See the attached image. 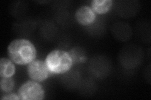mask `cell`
<instances>
[{"label":"cell","mask_w":151,"mask_h":100,"mask_svg":"<svg viewBox=\"0 0 151 100\" xmlns=\"http://www.w3.org/2000/svg\"><path fill=\"white\" fill-rule=\"evenodd\" d=\"M15 73V66L13 62L8 58H2L0 60L1 77H12Z\"/></svg>","instance_id":"8992f818"},{"label":"cell","mask_w":151,"mask_h":100,"mask_svg":"<svg viewBox=\"0 0 151 100\" xmlns=\"http://www.w3.org/2000/svg\"><path fill=\"white\" fill-rule=\"evenodd\" d=\"M15 85V82L12 77H1L0 81V87L1 91L7 93L11 92Z\"/></svg>","instance_id":"9c48e42d"},{"label":"cell","mask_w":151,"mask_h":100,"mask_svg":"<svg viewBox=\"0 0 151 100\" xmlns=\"http://www.w3.org/2000/svg\"><path fill=\"white\" fill-rule=\"evenodd\" d=\"M113 4L111 0H94L91 2V8L97 14H105L110 11Z\"/></svg>","instance_id":"52a82bcc"},{"label":"cell","mask_w":151,"mask_h":100,"mask_svg":"<svg viewBox=\"0 0 151 100\" xmlns=\"http://www.w3.org/2000/svg\"><path fill=\"white\" fill-rule=\"evenodd\" d=\"M45 62L51 74H57L68 72L74 63L68 52L62 50H55L50 52Z\"/></svg>","instance_id":"7a4b0ae2"},{"label":"cell","mask_w":151,"mask_h":100,"mask_svg":"<svg viewBox=\"0 0 151 100\" xmlns=\"http://www.w3.org/2000/svg\"><path fill=\"white\" fill-rule=\"evenodd\" d=\"M75 16L80 25L88 26L91 25L95 21L96 14L91 7L83 6L78 9Z\"/></svg>","instance_id":"5b68a950"},{"label":"cell","mask_w":151,"mask_h":100,"mask_svg":"<svg viewBox=\"0 0 151 100\" xmlns=\"http://www.w3.org/2000/svg\"><path fill=\"white\" fill-rule=\"evenodd\" d=\"M18 95L22 100H42L45 98V91L39 82L31 80L21 86Z\"/></svg>","instance_id":"3957f363"},{"label":"cell","mask_w":151,"mask_h":100,"mask_svg":"<svg viewBox=\"0 0 151 100\" xmlns=\"http://www.w3.org/2000/svg\"><path fill=\"white\" fill-rule=\"evenodd\" d=\"M2 100L4 99H13V100H18L20 99V98H19L18 94L15 93H7L6 94H3L2 97L1 98Z\"/></svg>","instance_id":"30bf717a"},{"label":"cell","mask_w":151,"mask_h":100,"mask_svg":"<svg viewBox=\"0 0 151 100\" xmlns=\"http://www.w3.org/2000/svg\"><path fill=\"white\" fill-rule=\"evenodd\" d=\"M9 58L14 63L25 65L35 60L37 50L32 42L26 39H16L12 41L8 47Z\"/></svg>","instance_id":"6da1fadb"},{"label":"cell","mask_w":151,"mask_h":100,"mask_svg":"<svg viewBox=\"0 0 151 100\" xmlns=\"http://www.w3.org/2000/svg\"><path fill=\"white\" fill-rule=\"evenodd\" d=\"M69 55L71 56L73 62L76 63H83L86 61V56L83 50L79 48H74L69 52Z\"/></svg>","instance_id":"ba28073f"},{"label":"cell","mask_w":151,"mask_h":100,"mask_svg":"<svg viewBox=\"0 0 151 100\" xmlns=\"http://www.w3.org/2000/svg\"><path fill=\"white\" fill-rule=\"evenodd\" d=\"M27 73L32 80L39 83L47 79L51 74L45 62L39 60H35L28 65Z\"/></svg>","instance_id":"277c9868"}]
</instances>
